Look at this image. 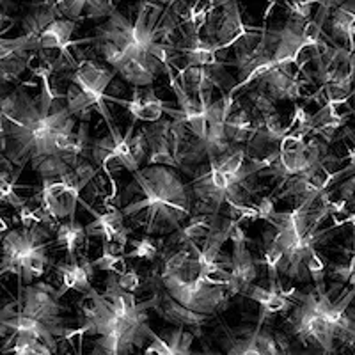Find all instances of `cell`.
<instances>
[{"instance_id":"cb8c5ba5","label":"cell","mask_w":355,"mask_h":355,"mask_svg":"<svg viewBox=\"0 0 355 355\" xmlns=\"http://www.w3.org/2000/svg\"><path fill=\"white\" fill-rule=\"evenodd\" d=\"M85 227L82 226L80 222L75 220H66L61 222L55 230V243L66 249L69 261H77V250L80 249L82 243L85 242Z\"/></svg>"},{"instance_id":"8992f818","label":"cell","mask_w":355,"mask_h":355,"mask_svg":"<svg viewBox=\"0 0 355 355\" xmlns=\"http://www.w3.org/2000/svg\"><path fill=\"white\" fill-rule=\"evenodd\" d=\"M61 304L57 299V290L46 283H36L31 286H18L17 299L0 307V318L24 316L43 323L53 336L68 338L71 329L66 327V320L61 316Z\"/></svg>"},{"instance_id":"ac0fdd59","label":"cell","mask_w":355,"mask_h":355,"mask_svg":"<svg viewBox=\"0 0 355 355\" xmlns=\"http://www.w3.org/2000/svg\"><path fill=\"white\" fill-rule=\"evenodd\" d=\"M169 130L171 121H162V119L142 130L146 135V141H148V146H150V153H148V158H146L148 166H164L171 167V169H176L178 167L173 155V146H171Z\"/></svg>"},{"instance_id":"7a4b0ae2","label":"cell","mask_w":355,"mask_h":355,"mask_svg":"<svg viewBox=\"0 0 355 355\" xmlns=\"http://www.w3.org/2000/svg\"><path fill=\"white\" fill-rule=\"evenodd\" d=\"M71 128H77V119L64 105L41 109L40 98L28 96L24 89L0 98V146L6 160L17 169L37 158L57 155L55 137Z\"/></svg>"},{"instance_id":"4dcf8cb0","label":"cell","mask_w":355,"mask_h":355,"mask_svg":"<svg viewBox=\"0 0 355 355\" xmlns=\"http://www.w3.org/2000/svg\"><path fill=\"white\" fill-rule=\"evenodd\" d=\"M94 270H101V272H109V274H116V275H121L123 272L128 268L126 266V259L125 256H119V254H112L109 249L101 245V256L100 258L93 259L91 261Z\"/></svg>"},{"instance_id":"836d02e7","label":"cell","mask_w":355,"mask_h":355,"mask_svg":"<svg viewBox=\"0 0 355 355\" xmlns=\"http://www.w3.org/2000/svg\"><path fill=\"white\" fill-rule=\"evenodd\" d=\"M249 98H250V101H252V107H254V110L259 114V117L277 112L274 101L266 96L263 91H259V89H258V91H252V93L249 94Z\"/></svg>"},{"instance_id":"f35d334b","label":"cell","mask_w":355,"mask_h":355,"mask_svg":"<svg viewBox=\"0 0 355 355\" xmlns=\"http://www.w3.org/2000/svg\"><path fill=\"white\" fill-rule=\"evenodd\" d=\"M68 355H82V347H78V352H71V354H68ZM89 355H98V354L93 350Z\"/></svg>"},{"instance_id":"9a60e30c","label":"cell","mask_w":355,"mask_h":355,"mask_svg":"<svg viewBox=\"0 0 355 355\" xmlns=\"http://www.w3.org/2000/svg\"><path fill=\"white\" fill-rule=\"evenodd\" d=\"M291 68H295V66L272 69L258 80L259 87H261L259 91H263L274 103L277 100L295 101L302 98V91H300L302 82L299 80L300 69L297 68L299 71H291Z\"/></svg>"},{"instance_id":"9c48e42d","label":"cell","mask_w":355,"mask_h":355,"mask_svg":"<svg viewBox=\"0 0 355 355\" xmlns=\"http://www.w3.org/2000/svg\"><path fill=\"white\" fill-rule=\"evenodd\" d=\"M293 309L288 318L293 336L302 341L304 345H315L322 348L323 355H331L336 350V332L318 313L307 307L302 302H293Z\"/></svg>"},{"instance_id":"ffe728a7","label":"cell","mask_w":355,"mask_h":355,"mask_svg":"<svg viewBox=\"0 0 355 355\" xmlns=\"http://www.w3.org/2000/svg\"><path fill=\"white\" fill-rule=\"evenodd\" d=\"M218 224V215H192L185 226L171 234V245H187L206 240L215 231Z\"/></svg>"},{"instance_id":"603a6c76","label":"cell","mask_w":355,"mask_h":355,"mask_svg":"<svg viewBox=\"0 0 355 355\" xmlns=\"http://www.w3.org/2000/svg\"><path fill=\"white\" fill-rule=\"evenodd\" d=\"M57 18H59V12H57L55 9V2H44V4H40L21 20V31H24L21 36L28 37V40H33L34 43H36L40 34L43 33L44 28L49 27L53 20H57Z\"/></svg>"},{"instance_id":"1f68e13d","label":"cell","mask_w":355,"mask_h":355,"mask_svg":"<svg viewBox=\"0 0 355 355\" xmlns=\"http://www.w3.org/2000/svg\"><path fill=\"white\" fill-rule=\"evenodd\" d=\"M84 8L85 0H59V2H55L59 18L75 21V24L84 21Z\"/></svg>"},{"instance_id":"ba28073f","label":"cell","mask_w":355,"mask_h":355,"mask_svg":"<svg viewBox=\"0 0 355 355\" xmlns=\"http://www.w3.org/2000/svg\"><path fill=\"white\" fill-rule=\"evenodd\" d=\"M114 77H116L114 69H107L105 66H101L100 62L93 61V59H82L80 62H77L71 77H69V82L77 84L87 94L89 100L93 101L94 110L100 112L101 117L107 121L109 132L116 130L112 123L114 117L107 107V89H109Z\"/></svg>"},{"instance_id":"ab89813d","label":"cell","mask_w":355,"mask_h":355,"mask_svg":"<svg viewBox=\"0 0 355 355\" xmlns=\"http://www.w3.org/2000/svg\"><path fill=\"white\" fill-rule=\"evenodd\" d=\"M352 316H354V320H355V309H352Z\"/></svg>"},{"instance_id":"4fadbf2b","label":"cell","mask_w":355,"mask_h":355,"mask_svg":"<svg viewBox=\"0 0 355 355\" xmlns=\"http://www.w3.org/2000/svg\"><path fill=\"white\" fill-rule=\"evenodd\" d=\"M107 101H114L117 105L125 107L132 114L133 121H144L150 125L160 121L167 107L166 101L157 96L153 87L133 89L130 100H121V98L107 94Z\"/></svg>"},{"instance_id":"f1b7e54d","label":"cell","mask_w":355,"mask_h":355,"mask_svg":"<svg viewBox=\"0 0 355 355\" xmlns=\"http://www.w3.org/2000/svg\"><path fill=\"white\" fill-rule=\"evenodd\" d=\"M306 272L315 284L316 293H325V275H327V263L323 261L318 250H313L306 259Z\"/></svg>"},{"instance_id":"60d3db41","label":"cell","mask_w":355,"mask_h":355,"mask_svg":"<svg viewBox=\"0 0 355 355\" xmlns=\"http://www.w3.org/2000/svg\"><path fill=\"white\" fill-rule=\"evenodd\" d=\"M2 231H4V226H0V234H2Z\"/></svg>"},{"instance_id":"83f0119b","label":"cell","mask_w":355,"mask_h":355,"mask_svg":"<svg viewBox=\"0 0 355 355\" xmlns=\"http://www.w3.org/2000/svg\"><path fill=\"white\" fill-rule=\"evenodd\" d=\"M148 153H150V146H148V141H146L144 132L141 130V132H137L135 135L130 137L125 160L121 162V167L133 174L135 171L141 169V164L142 162H146Z\"/></svg>"},{"instance_id":"30bf717a","label":"cell","mask_w":355,"mask_h":355,"mask_svg":"<svg viewBox=\"0 0 355 355\" xmlns=\"http://www.w3.org/2000/svg\"><path fill=\"white\" fill-rule=\"evenodd\" d=\"M230 240L233 243V254H231L230 279H227V297L231 295H240L242 290L249 284H254L258 277V268L256 261L249 250V240L242 227V222L234 218V226L231 230Z\"/></svg>"},{"instance_id":"484cf974","label":"cell","mask_w":355,"mask_h":355,"mask_svg":"<svg viewBox=\"0 0 355 355\" xmlns=\"http://www.w3.org/2000/svg\"><path fill=\"white\" fill-rule=\"evenodd\" d=\"M64 107L75 119H82V123L87 121V116L94 110L93 101L89 100L87 94L78 87L77 84L69 82L68 89L64 94Z\"/></svg>"},{"instance_id":"74e56055","label":"cell","mask_w":355,"mask_h":355,"mask_svg":"<svg viewBox=\"0 0 355 355\" xmlns=\"http://www.w3.org/2000/svg\"><path fill=\"white\" fill-rule=\"evenodd\" d=\"M9 27H11V18L8 17V12H4L2 8H0V37H4V34L8 33Z\"/></svg>"},{"instance_id":"44dd1931","label":"cell","mask_w":355,"mask_h":355,"mask_svg":"<svg viewBox=\"0 0 355 355\" xmlns=\"http://www.w3.org/2000/svg\"><path fill=\"white\" fill-rule=\"evenodd\" d=\"M242 297L254 300L261 306V318L265 315H277V313H290L293 309V300L284 297L283 291H272L268 288L249 284L242 290Z\"/></svg>"},{"instance_id":"8fae6325","label":"cell","mask_w":355,"mask_h":355,"mask_svg":"<svg viewBox=\"0 0 355 355\" xmlns=\"http://www.w3.org/2000/svg\"><path fill=\"white\" fill-rule=\"evenodd\" d=\"M263 320L259 318L258 327L249 334L231 341L226 354L220 352H194L192 355H286L290 343L283 334L274 336L263 331Z\"/></svg>"},{"instance_id":"d6986e66","label":"cell","mask_w":355,"mask_h":355,"mask_svg":"<svg viewBox=\"0 0 355 355\" xmlns=\"http://www.w3.org/2000/svg\"><path fill=\"white\" fill-rule=\"evenodd\" d=\"M55 270L61 275V286L55 288L57 299L68 291H78V293H89L93 290L91 279L94 275V268L87 258H78L77 261L57 263Z\"/></svg>"},{"instance_id":"7402d4cb","label":"cell","mask_w":355,"mask_h":355,"mask_svg":"<svg viewBox=\"0 0 355 355\" xmlns=\"http://www.w3.org/2000/svg\"><path fill=\"white\" fill-rule=\"evenodd\" d=\"M224 130H226V139L231 146L243 144V142H249L252 135H254L256 119L249 110L239 107L236 110H231V114L226 119V125H224Z\"/></svg>"},{"instance_id":"3957f363","label":"cell","mask_w":355,"mask_h":355,"mask_svg":"<svg viewBox=\"0 0 355 355\" xmlns=\"http://www.w3.org/2000/svg\"><path fill=\"white\" fill-rule=\"evenodd\" d=\"M135 185L144 198L117 210L144 230V236L174 234L183 222L194 215V198L190 185L171 167L148 166L133 173Z\"/></svg>"},{"instance_id":"d6a6232c","label":"cell","mask_w":355,"mask_h":355,"mask_svg":"<svg viewBox=\"0 0 355 355\" xmlns=\"http://www.w3.org/2000/svg\"><path fill=\"white\" fill-rule=\"evenodd\" d=\"M116 9L114 2L107 0H85L84 20H107Z\"/></svg>"},{"instance_id":"d4e9b609","label":"cell","mask_w":355,"mask_h":355,"mask_svg":"<svg viewBox=\"0 0 355 355\" xmlns=\"http://www.w3.org/2000/svg\"><path fill=\"white\" fill-rule=\"evenodd\" d=\"M20 171L12 173V166L8 162V166L0 167V206H12V208H24L25 199L18 196V176Z\"/></svg>"},{"instance_id":"5b68a950","label":"cell","mask_w":355,"mask_h":355,"mask_svg":"<svg viewBox=\"0 0 355 355\" xmlns=\"http://www.w3.org/2000/svg\"><path fill=\"white\" fill-rule=\"evenodd\" d=\"M50 231L43 224H28L15 227L0 239V277L12 274L18 284H34L49 266Z\"/></svg>"},{"instance_id":"2e32d148","label":"cell","mask_w":355,"mask_h":355,"mask_svg":"<svg viewBox=\"0 0 355 355\" xmlns=\"http://www.w3.org/2000/svg\"><path fill=\"white\" fill-rule=\"evenodd\" d=\"M151 311H155L160 318L169 322L173 327L180 329H199L210 320V316L198 315L194 311H189L187 307L180 306L164 290L155 291V295L151 297Z\"/></svg>"},{"instance_id":"e0dca14e","label":"cell","mask_w":355,"mask_h":355,"mask_svg":"<svg viewBox=\"0 0 355 355\" xmlns=\"http://www.w3.org/2000/svg\"><path fill=\"white\" fill-rule=\"evenodd\" d=\"M196 336L187 329L171 327L162 332L151 331L150 345H146L142 355H192Z\"/></svg>"},{"instance_id":"52a82bcc","label":"cell","mask_w":355,"mask_h":355,"mask_svg":"<svg viewBox=\"0 0 355 355\" xmlns=\"http://www.w3.org/2000/svg\"><path fill=\"white\" fill-rule=\"evenodd\" d=\"M254 28L256 27H247L243 24L239 2L224 0V2L215 4V9L206 20L205 41L214 44L217 52H224L226 49L234 46L243 36H247Z\"/></svg>"},{"instance_id":"8d00e7d4","label":"cell","mask_w":355,"mask_h":355,"mask_svg":"<svg viewBox=\"0 0 355 355\" xmlns=\"http://www.w3.org/2000/svg\"><path fill=\"white\" fill-rule=\"evenodd\" d=\"M254 208H256V211H258V218H261V220H266V222L270 220V218L274 217L275 211H277L275 210L274 199H272L270 196H263Z\"/></svg>"},{"instance_id":"d590c367","label":"cell","mask_w":355,"mask_h":355,"mask_svg":"<svg viewBox=\"0 0 355 355\" xmlns=\"http://www.w3.org/2000/svg\"><path fill=\"white\" fill-rule=\"evenodd\" d=\"M313 6L315 2H286V8L290 11V18L300 21H309L311 15H313Z\"/></svg>"},{"instance_id":"7c38bea8","label":"cell","mask_w":355,"mask_h":355,"mask_svg":"<svg viewBox=\"0 0 355 355\" xmlns=\"http://www.w3.org/2000/svg\"><path fill=\"white\" fill-rule=\"evenodd\" d=\"M116 75L121 77L126 84L133 89L153 87L157 75L164 71V64L148 52H133L123 59V62L117 66Z\"/></svg>"},{"instance_id":"6da1fadb","label":"cell","mask_w":355,"mask_h":355,"mask_svg":"<svg viewBox=\"0 0 355 355\" xmlns=\"http://www.w3.org/2000/svg\"><path fill=\"white\" fill-rule=\"evenodd\" d=\"M148 311H151V299L139 302L135 295L117 286L116 274H109L103 293L94 288L85 293L84 323L71 336H96L98 355H128L133 348H144L150 339Z\"/></svg>"},{"instance_id":"e575fe53","label":"cell","mask_w":355,"mask_h":355,"mask_svg":"<svg viewBox=\"0 0 355 355\" xmlns=\"http://www.w3.org/2000/svg\"><path fill=\"white\" fill-rule=\"evenodd\" d=\"M117 286L126 293L135 295V291L141 288V275L135 268H126L121 275H117Z\"/></svg>"},{"instance_id":"f546056e","label":"cell","mask_w":355,"mask_h":355,"mask_svg":"<svg viewBox=\"0 0 355 355\" xmlns=\"http://www.w3.org/2000/svg\"><path fill=\"white\" fill-rule=\"evenodd\" d=\"M128 243L132 245V249L125 252V259L137 258L144 259V261H155L160 252V247L155 243V240L151 236H142V239H133L128 240Z\"/></svg>"},{"instance_id":"277c9868","label":"cell","mask_w":355,"mask_h":355,"mask_svg":"<svg viewBox=\"0 0 355 355\" xmlns=\"http://www.w3.org/2000/svg\"><path fill=\"white\" fill-rule=\"evenodd\" d=\"M157 277L160 290L198 315H215L227 302L226 288L211 286L202 281L198 259L189 245H182V249L167 254Z\"/></svg>"},{"instance_id":"4316f807","label":"cell","mask_w":355,"mask_h":355,"mask_svg":"<svg viewBox=\"0 0 355 355\" xmlns=\"http://www.w3.org/2000/svg\"><path fill=\"white\" fill-rule=\"evenodd\" d=\"M31 169L41 176V180H59L73 169L69 162L61 155H50V157L37 158L31 162Z\"/></svg>"},{"instance_id":"5bb4252c","label":"cell","mask_w":355,"mask_h":355,"mask_svg":"<svg viewBox=\"0 0 355 355\" xmlns=\"http://www.w3.org/2000/svg\"><path fill=\"white\" fill-rule=\"evenodd\" d=\"M78 24L75 21L64 20V18H57L53 20L49 27L44 28L43 33L40 34V37L36 40V49L37 52H44V50H57V52L64 55V61L68 64L77 66V61L73 59V55L69 53V46L71 44H80V43H89V41H94V37H89V40H80V41H73L71 36L75 33Z\"/></svg>"}]
</instances>
